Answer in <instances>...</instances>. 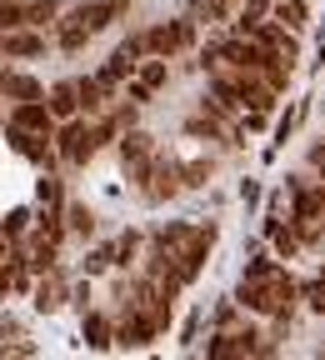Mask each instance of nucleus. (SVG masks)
<instances>
[{
    "label": "nucleus",
    "instance_id": "nucleus-22",
    "mask_svg": "<svg viewBox=\"0 0 325 360\" xmlns=\"http://www.w3.org/2000/svg\"><path fill=\"white\" fill-rule=\"evenodd\" d=\"M135 80H146L151 90H160V85L170 80V65H165V60L155 56V60H146V65H141V75H135Z\"/></svg>",
    "mask_w": 325,
    "mask_h": 360
},
{
    "label": "nucleus",
    "instance_id": "nucleus-34",
    "mask_svg": "<svg viewBox=\"0 0 325 360\" xmlns=\"http://www.w3.org/2000/svg\"><path fill=\"white\" fill-rule=\"evenodd\" d=\"M6 236H11V231H6V225H0V245H6Z\"/></svg>",
    "mask_w": 325,
    "mask_h": 360
},
{
    "label": "nucleus",
    "instance_id": "nucleus-11",
    "mask_svg": "<svg viewBox=\"0 0 325 360\" xmlns=\"http://www.w3.org/2000/svg\"><path fill=\"white\" fill-rule=\"evenodd\" d=\"M75 11L85 15V25H90V30H96V35H101V30H110V25L120 20V11L110 6V0H80V6H75Z\"/></svg>",
    "mask_w": 325,
    "mask_h": 360
},
{
    "label": "nucleus",
    "instance_id": "nucleus-33",
    "mask_svg": "<svg viewBox=\"0 0 325 360\" xmlns=\"http://www.w3.org/2000/svg\"><path fill=\"white\" fill-rule=\"evenodd\" d=\"M110 6H115V11H120V15H125V11H130V0H110Z\"/></svg>",
    "mask_w": 325,
    "mask_h": 360
},
{
    "label": "nucleus",
    "instance_id": "nucleus-32",
    "mask_svg": "<svg viewBox=\"0 0 325 360\" xmlns=\"http://www.w3.org/2000/svg\"><path fill=\"white\" fill-rule=\"evenodd\" d=\"M310 165H315V170H325V141H315V146H310Z\"/></svg>",
    "mask_w": 325,
    "mask_h": 360
},
{
    "label": "nucleus",
    "instance_id": "nucleus-2",
    "mask_svg": "<svg viewBox=\"0 0 325 360\" xmlns=\"http://www.w3.org/2000/svg\"><path fill=\"white\" fill-rule=\"evenodd\" d=\"M56 150H60V160H65V165H85L90 155L101 150L96 125H85L80 115H75V120H65V125L56 130Z\"/></svg>",
    "mask_w": 325,
    "mask_h": 360
},
{
    "label": "nucleus",
    "instance_id": "nucleus-20",
    "mask_svg": "<svg viewBox=\"0 0 325 360\" xmlns=\"http://www.w3.org/2000/svg\"><path fill=\"white\" fill-rule=\"evenodd\" d=\"M60 300H65V285H60L56 276H51V281H40V290H35V305H40V310H56Z\"/></svg>",
    "mask_w": 325,
    "mask_h": 360
},
{
    "label": "nucleus",
    "instance_id": "nucleus-30",
    "mask_svg": "<svg viewBox=\"0 0 325 360\" xmlns=\"http://www.w3.org/2000/svg\"><path fill=\"white\" fill-rule=\"evenodd\" d=\"M25 220H30L25 210H11V215H6V220H0V225H6V231H11V236H20V231H25Z\"/></svg>",
    "mask_w": 325,
    "mask_h": 360
},
{
    "label": "nucleus",
    "instance_id": "nucleus-26",
    "mask_svg": "<svg viewBox=\"0 0 325 360\" xmlns=\"http://www.w3.org/2000/svg\"><path fill=\"white\" fill-rule=\"evenodd\" d=\"M270 276H275V260H270V255H260V260H250V265H246V276H241V281H270Z\"/></svg>",
    "mask_w": 325,
    "mask_h": 360
},
{
    "label": "nucleus",
    "instance_id": "nucleus-15",
    "mask_svg": "<svg viewBox=\"0 0 325 360\" xmlns=\"http://www.w3.org/2000/svg\"><path fill=\"white\" fill-rule=\"evenodd\" d=\"M210 360H250V355H246V340H241V335L220 330V335L210 340Z\"/></svg>",
    "mask_w": 325,
    "mask_h": 360
},
{
    "label": "nucleus",
    "instance_id": "nucleus-18",
    "mask_svg": "<svg viewBox=\"0 0 325 360\" xmlns=\"http://www.w3.org/2000/svg\"><path fill=\"white\" fill-rule=\"evenodd\" d=\"M110 335H115V326L106 321V315L90 310V315H85V340H90V345H110Z\"/></svg>",
    "mask_w": 325,
    "mask_h": 360
},
{
    "label": "nucleus",
    "instance_id": "nucleus-9",
    "mask_svg": "<svg viewBox=\"0 0 325 360\" xmlns=\"http://www.w3.org/2000/svg\"><path fill=\"white\" fill-rule=\"evenodd\" d=\"M0 96H11L15 105H30V101H45V90H40V80L11 75V70H6V80H0Z\"/></svg>",
    "mask_w": 325,
    "mask_h": 360
},
{
    "label": "nucleus",
    "instance_id": "nucleus-3",
    "mask_svg": "<svg viewBox=\"0 0 325 360\" xmlns=\"http://www.w3.org/2000/svg\"><path fill=\"white\" fill-rule=\"evenodd\" d=\"M151 35V56H160V60H170L175 51H185V45L196 40V20L191 15H180V20H160L155 30H146Z\"/></svg>",
    "mask_w": 325,
    "mask_h": 360
},
{
    "label": "nucleus",
    "instance_id": "nucleus-25",
    "mask_svg": "<svg viewBox=\"0 0 325 360\" xmlns=\"http://www.w3.org/2000/svg\"><path fill=\"white\" fill-rule=\"evenodd\" d=\"M35 270H56V240H35Z\"/></svg>",
    "mask_w": 325,
    "mask_h": 360
},
{
    "label": "nucleus",
    "instance_id": "nucleus-27",
    "mask_svg": "<svg viewBox=\"0 0 325 360\" xmlns=\"http://www.w3.org/2000/svg\"><path fill=\"white\" fill-rule=\"evenodd\" d=\"M110 245H115V265H125V260L135 255V245H141V236L125 231V236H120V240H110Z\"/></svg>",
    "mask_w": 325,
    "mask_h": 360
},
{
    "label": "nucleus",
    "instance_id": "nucleus-4",
    "mask_svg": "<svg viewBox=\"0 0 325 360\" xmlns=\"http://www.w3.org/2000/svg\"><path fill=\"white\" fill-rule=\"evenodd\" d=\"M6 141H11V150H15V155H25V160H30V165H40V170H51V165H56V155H60V150L45 146V135H30V130L11 125V120H6Z\"/></svg>",
    "mask_w": 325,
    "mask_h": 360
},
{
    "label": "nucleus",
    "instance_id": "nucleus-29",
    "mask_svg": "<svg viewBox=\"0 0 325 360\" xmlns=\"http://www.w3.org/2000/svg\"><path fill=\"white\" fill-rule=\"evenodd\" d=\"M185 175V186H205V175H210V160H196V165H180Z\"/></svg>",
    "mask_w": 325,
    "mask_h": 360
},
{
    "label": "nucleus",
    "instance_id": "nucleus-1",
    "mask_svg": "<svg viewBox=\"0 0 325 360\" xmlns=\"http://www.w3.org/2000/svg\"><path fill=\"white\" fill-rule=\"evenodd\" d=\"M236 300H241L246 310H255V315H275V321H286V315L295 310V300H300V285L275 270L270 281H241Z\"/></svg>",
    "mask_w": 325,
    "mask_h": 360
},
{
    "label": "nucleus",
    "instance_id": "nucleus-21",
    "mask_svg": "<svg viewBox=\"0 0 325 360\" xmlns=\"http://www.w3.org/2000/svg\"><path fill=\"white\" fill-rule=\"evenodd\" d=\"M30 6V25H60L56 11H60V0H25Z\"/></svg>",
    "mask_w": 325,
    "mask_h": 360
},
{
    "label": "nucleus",
    "instance_id": "nucleus-36",
    "mask_svg": "<svg viewBox=\"0 0 325 360\" xmlns=\"http://www.w3.org/2000/svg\"><path fill=\"white\" fill-rule=\"evenodd\" d=\"M320 360H325V355H320Z\"/></svg>",
    "mask_w": 325,
    "mask_h": 360
},
{
    "label": "nucleus",
    "instance_id": "nucleus-19",
    "mask_svg": "<svg viewBox=\"0 0 325 360\" xmlns=\"http://www.w3.org/2000/svg\"><path fill=\"white\" fill-rule=\"evenodd\" d=\"M65 220H70V231H75V236H96V210H90V205H70Z\"/></svg>",
    "mask_w": 325,
    "mask_h": 360
},
{
    "label": "nucleus",
    "instance_id": "nucleus-31",
    "mask_svg": "<svg viewBox=\"0 0 325 360\" xmlns=\"http://www.w3.org/2000/svg\"><path fill=\"white\" fill-rule=\"evenodd\" d=\"M151 101V85L146 80H130V105H146Z\"/></svg>",
    "mask_w": 325,
    "mask_h": 360
},
{
    "label": "nucleus",
    "instance_id": "nucleus-6",
    "mask_svg": "<svg viewBox=\"0 0 325 360\" xmlns=\"http://www.w3.org/2000/svg\"><path fill=\"white\" fill-rule=\"evenodd\" d=\"M155 330H160V321H155V315H146V310H130L125 321H120V330H115V340H120L125 350H141V345H151V340H155Z\"/></svg>",
    "mask_w": 325,
    "mask_h": 360
},
{
    "label": "nucleus",
    "instance_id": "nucleus-16",
    "mask_svg": "<svg viewBox=\"0 0 325 360\" xmlns=\"http://www.w3.org/2000/svg\"><path fill=\"white\" fill-rule=\"evenodd\" d=\"M265 11H275V6H265V0H246V11H241V20H236V30L250 40L255 30H260V20H265Z\"/></svg>",
    "mask_w": 325,
    "mask_h": 360
},
{
    "label": "nucleus",
    "instance_id": "nucleus-12",
    "mask_svg": "<svg viewBox=\"0 0 325 360\" xmlns=\"http://www.w3.org/2000/svg\"><path fill=\"white\" fill-rule=\"evenodd\" d=\"M40 51H45V35H35V30L6 35V56H11V60H30V56H40Z\"/></svg>",
    "mask_w": 325,
    "mask_h": 360
},
{
    "label": "nucleus",
    "instance_id": "nucleus-35",
    "mask_svg": "<svg viewBox=\"0 0 325 360\" xmlns=\"http://www.w3.org/2000/svg\"><path fill=\"white\" fill-rule=\"evenodd\" d=\"M0 56H6V35H0Z\"/></svg>",
    "mask_w": 325,
    "mask_h": 360
},
{
    "label": "nucleus",
    "instance_id": "nucleus-5",
    "mask_svg": "<svg viewBox=\"0 0 325 360\" xmlns=\"http://www.w3.org/2000/svg\"><path fill=\"white\" fill-rule=\"evenodd\" d=\"M11 125H20V130H30V135H45V141H51V135L60 130V125H56V110H51V101H30V105H15V110H11Z\"/></svg>",
    "mask_w": 325,
    "mask_h": 360
},
{
    "label": "nucleus",
    "instance_id": "nucleus-17",
    "mask_svg": "<svg viewBox=\"0 0 325 360\" xmlns=\"http://www.w3.org/2000/svg\"><path fill=\"white\" fill-rule=\"evenodd\" d=\"M275 20H286V30H305V0H275Z\"/></svg>",
    "mask_w": 325,
    "mask_h": 360
},
{
    "label": "nucleus",
    "instance_id": "nucleus-14",
    "mask_svg": "<svg viewBox=\"0 0 325 360\" xmlns=\"http://www.w3.org/2000/svg\"><path fill=\"white\" fill-rule=\"evenodd\" d=\"M106 96H110V90L101 85V75H85L80 80V115H96L106 105Z\"/></svg>",
    "mask_w": 325,
    "mask_h": 360
},
{
    "label": "nucleus",
    "instance_id": "nucleus-13",
    "mask_svg": "<svg viewBox=\"0 0 325 360\" xmlns=\"http://www.w3.org/2000/svg\"><path fill=\"white\" fill-rule=\"evenodd\" d=\"M30 25V6L25 0H0V35H15Z\"/></svg>",
    "mask_w": 325,
    "mask_h": 360
},
{
    "label": "nucleus",
    "instance_id": "nucleus-8",
    "mask_svg": "<svg viewBox=\"0 0 325 360\" xmlns=\"http://www.w3.org/2000/svg\"><path fill=\"white\" fill-rule=\"evenodd\" d=\"M51 110H56V120H75L80 115V80H56L51 85Z\"/></svg>",
    "mask_w": 325,
    "mask_h": 360
},
{
    "label": "nucleus",
    "instance_id": "nucleus-28",
    "mask_svg": "<svg viewBox=\"0 0 325 360\" xmlns=\"http://www.w3.org/2000/svg\"><path fill=\"white\" fill-rule=\"evenodd\" d=\"M270 240H275V250H281V255H295V250H300V236H295V231H270Z\"/></svg>",
    "mask_w": 325,
    "mask_h": 360
},
{
    "label": "nucleus",
    "instance_id": "nucleus-7",
    "mask_svg": "<svg viewBox=\"0 0 325 360\" xmlns=\"http://www.w3.org/2000/svg\"><path fill=\"white\" fill-rule=\"evenodd\" d=\"M151 150H155V146H151V135H146V130H125V141H120V160L130 165V175H141V170L151 165Z\"/></svg>",
    "mask_w": 325,
    "mask_h": 360
},
{
    "label": "nucleus",
    "instance_id": "nucleus-10",
    "mask_svg": "<svg viewBox=\"0 0 325 360\" xmlns=\"http://www.w3.org/2000/svg\"><path fill=\"white\" fill-rule=\"evenodd\" d=\"M90 35H96V30L85 25V15H80V11H70V15L56 25V40H60V51H80V45H85Z\"/></svg>",
    "mask_w": 325,
    "mask_h": 360
},
{
    "label": "nucleus",
    "instance_id": "nucleus-23",
    "mask_svg": "<svg viewBox=\"0 0 325 360\" xmlns=\"http://www.w3.org/2000/svg\"><path fill=\"white\" fill-rule=\"evenodd\" d=\"M40 205H45V210H60V205H65V191H60V180H56V175H45V180H40Z\"/></svg>",
    "mask_w": 325,
    "mask_h": 360
},
{
    "label": "nucleus",
    "instance_id": "nucleus-24",
    "mask_svg": "<svg viewBox=\"0 0 325 360\" xmlns=\"http://www.w3.org/2000/svg\"><path fill=\"white\" fill-rule=\"evenodd\" d=\"M300 295H305V305H310V310H320V315H325V276H315Z\"/></svg>",
    "mask_w": 325,
    "mask_h": 360
}]
</instances>
